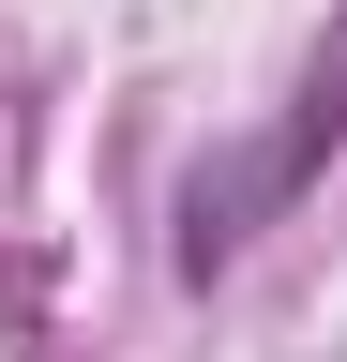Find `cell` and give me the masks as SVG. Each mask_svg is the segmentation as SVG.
Segmentation results:
<instances>
[{"mask_svg":"<svg viewBox=\"0 0 347 362\" xmlns=\"http://www.w3.org/2000/svg\"><path fill=\"white\" fill-rule=\"evenodd\" d=\"M332 151H347V45H317V76L287 90V121H272V136H242L227 166H196V181H182V242H166V257L211 287L257 226H287V197H302Z\"/></svg>","mask_w":347,"mask_h":362,"instance_id":"6da1fadb","label":"cell"}]
</instances>
